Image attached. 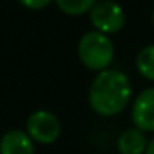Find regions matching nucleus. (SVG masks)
<instances>
[{"label":"nucleus","mask_w":154,"mask_h":154,"mask_svg":"<svg viewBox=\"0 0 154 154\" xmlns=\"http://www.w3.org/2000/svg\"><path fill=\"white\" fill-rule=\"evenodd\" d=\"M129 78L119 70H103L94 76L88 90V103L96 114L103 118L123 113L131 101Z\"/></svg>","instance_id":"obj_1"},{"label":"nucleus","mask_w":154,"mask_h":154,"mask_svg":"<svg viewBox=\"0 0 154 154\" xmlns=\"http://www.w3.org/2000/svg\"><path fill=\"white\" fill-rule=\"evenodd\" d=\"M78 55L88 70L103 71L108 70L114 58V45L106 33L91 30L81 35L78 42Z\"/></svg>","instance_id":"obj_2"},{"label":"nucleus","mask_w":154,"mask_h":154,"mask_svg":"<svg viewBox=\"0 0 154 154\" xmlns=\"http://www.w3.org/2000/svg\"><path fill=\"white\" fill-rule=\"evenodd\" d=\"M28 136L38 144H51L60 137L61 134V123L48 109H38L28 116L27 129Z\"/></svg>","instance_id":"obj_3"},{"label":"nucleus","mask_w":154,"mask_h":154,"mask_svg":"<svg viewBox=\"0 0 154 154\" xmlns=\"http://www.w3.org/2000/svg\"><path fill=\"white\" fill-rule=\"evenodd\" d=\"M91 23L103 33H114L124 25V10L114 0H96L90 8Z\"/></svg>","instance_id":"obj_4"},{"label":"nucleus","mask_w":154,"mask_h":154,"mask_svg":"<svg viewBox=\"0 0 154 154\" xmlns=\"http://www.w3.org/2000/svg\"><path fill=\"white\" fill-rule=\"evenodd\" d=\"M134 128L143 133H154V86L143 90L136 96L131 108Z\"/></svg>","instance_id":"obj_5"},{"label":"nucleus","mask_w":154,"mask_h":154,"mask_svg":"<svg viewBox=\"0 0 154 154\" xmlns=\"http://www.w3.org/2000/svg\"><path fill=\"white\" fill-rule=\"evenodd\" d=\"M0 154H35V141L23 129H8L0 137Z\"/></svg>","instance_id":"obj_6"},{"label":"nucleus","mask_w":154,"mask_h":154,"mask_svg":"<svg viewBox=\"0 0 154 154\" xmlns=\"http://www.w3.org/2000/svg\"><path fill=\"white\" fill-rule=\"evenodd\" d=\"M146 134L137 128L124 129L118 137V152L119 154H144L147 149Z\"/></svg>","instance_id":"obj_7"},{"label":"nucleus","mask_w":154,"mask_h":154,"mask_svg":"<svg viewBox=\"0 0 154 154\" xmlns=\"http://www.w3.org/2000/svg\"><path fill=\"white\" fill-rule=\"evenodd\" d=\"M136 68L144 78L154 81V43L144 47L136 57Z\"/></svg>","instance_id":"obj_8"},{"label":"nucleus","mask_w":154,"mask_h":154,"mask_svg":"<svg viewBox=\"0 0 154 154\" xmlns=\"http://www.w3.org/2000/svg\"><path fill=\"white\" fill-rule=\"evenodd\" d=\"M94 2H96V0H57L58 7L63 12L71 14V15L85 14L86 10H90V8L93 7Z\"/></svg>","instance_id":"obj_9"},{"label":"nucleus","mask_w":154,"mask_h":154,"mask_svg":"<svg viewBox=\"0 0 154 154\" xmlns=\"http://www.w3.org/2000/svg\"><path fill=\"white\" fill-rule=\"evenodd\" d=\"M20 2L23 5H27V7H30V8H42V7H45L50 0H20Z\"/></svg>","instance_id":"obj_10"},{"label":"nucleus","mask_w":154,"mask_h":154,"mask_svg":"<svg viewBox=\"0 0 154 154\" xmlns=\"http://www.w3.org/2000/svg\"><path fill=\"white\" fill-rule=\"evenodd\" d=\"M144 154H154V137L147 143V149H146V152H144Z\"/></svg>","instance_id":"obj_11"},{"label":"nucleus","mask_w":154,"mask_h":154,"mask_svg":"<svg viewBox=\"0 0 154 154\" xmlns=\"http://www.w3.org/2000/svg\"><path fill=\"white\" fill-rule=\"evenodd\" d=\"M152 22H154V10H152Z\"/></svg>","instance_id":"obj_12"}]
</instances>
